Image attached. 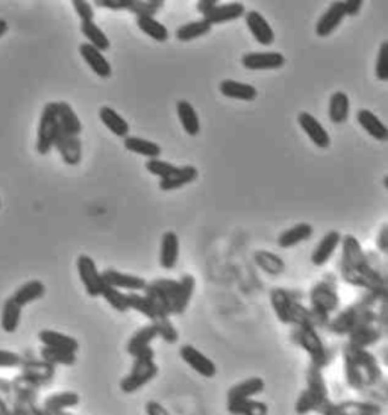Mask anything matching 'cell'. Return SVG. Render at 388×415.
Wrapping results in <instances>:
<instances>
[{
  "label": "cell",
  "instance_id": "cell-1",
  "mask_svg": "<svg viewBox=\"0 0 388 415\" xmlns=\"http://www.w3.org/2000/svg\"><path fill=\"white\" fill-rule=\"evenodd\" d=\"M342 258L338 262L342 279L352 286H358L365 291L376 293L387 298V278L373 269L367 252L356 236L347 234L342 238Z\"/></svg>",
  "mask_w": 388,
  "mask_h": 415
},
{
  "label": "cell",
  "instance_id": "cell-2",
  "mask_svg": "<svg viewBox=\"0 0 388 415\" xmlns=\"http://www.w3.org/2000/svg\"><path fill=\"white\" fill-rule=\"evenodd\" d=\"M346 382L355 391L377 388L384 383V373L376 357L367 349H358L347 345L343 350Z\"/></svg>",
  "mask_w": 388,
  "mask_h": 415
},
{
  "label": "cell",
  "instance_id": "cell-3",
  "mask_svg": "<svg viewBox=\"0 0 388 415\" xmlns=\"http://www.w3.org/2000/svg\"><path fill=\"white\" fill-rule=\"evenodd\" d=\"M340 308V294L335 279L326 276L325 279L318 281L310 291V311L315 328L317 326H327L331 315Z\"/></svg>",
  "mask_w": 388,
  "mask_h": 415
},
{
  "label": "cell",
  "instance_id": "cell-4",
  "mask_svg": "<svg viewBox=\"0 0 388 415\" xmlns=\"http://www.w3.org/2000/svg\"><path fill=\"white\" fill-rule=\"evenodd\" d=\"M158 373L159 367L155 362V352L151 345L135 355L131 371L120 381V390L125 394H134L151 383L158 376Z\"/></svg>",
  "mask_w": 388,
  "mask_h": 415
},
{
  "label": "cell",
  "instance_id": "cell-5",
  "mask_svg": "<svg viewBox=\"0 0 388 415\" xmlns=\"http://www.w3.org/2000/svg\"><path fill=\"white\" fill-rule=\"evenodd\" d=\"M177 291V281L168 278H159L152 282H147L143 294L151 302L155 311L159 315L172 317L175 311V299Z\"/></svg>",
  "mask_w": 388,
  "mask_h": 415
},
{
  "label": "cell",
  "instance_id": "cell-6",
  "mask_svg": "<svg viewBox=\"0 0 388 415\" xmlns=\"http://www.w3.org/2000/svg\"><path fill=\"white\" fill-rule=\"evenodd\" d=\"M293 340L297 343L299 347H302L308 355H310L311 364L317 367L325 369L330 364V352L320 335L317 332V328L313 324L303 326H293Z\"/></svg>",
  "mask_w": 388,
  "mask_h": 415
},
{
  "label": "cell",
  "instance_id": "cell-7",
  "mask_svg": "<svg viewBox=\"0 0 388 415\" xmlns=\"http://www.w3.org/2000/svg\"><path fill=\"white\" fill-rule=\"evenodd\" d=\"M58 111L56 102H49L44 105L42 117H39L38 132H37V152L39 155H49L54 149V140L58 131Z\"/></svg>",
  "mask_w": 388,
  "mask_h": 415
},
{
  "label": "cell",
  "instance_id": "cell-8",
  "mask_svg": "<svg viewBox=\"0 0 388 415\" xmlns=\"http://www.w3.org/2000/svg\"><path fill=\"white\" fill-rule=\"evenodd\" d=\"M76 269L79 279H81L84 288L89 298H101L105 286L102 272H99L94 260L89 255H79L76 260Z\"/></svg>",
  "mask_w": 388,
  "mask_h": 415
},
{
  "label": "cell",
  "instance_id": "cell-9",
  "mask_svg": "<svg viewBox=\"0 0 388 415\" xmlns=\"http://www.w3.org/2000/svg\"><path fill=\"white\" fill-rule=\"evenodd\" d=\"M54 147L61 155L63 161L67 165H77L82 161V141L77 135L65 132L61 126H58V131L54 140Z\"/></svg>",
  "mask_w": 388,
  "mask_h": 415
},
{
  "label": "cell",
  "instance_id": "cell-10",
  "mask_svg": "<svg viewBox=\"0 0 388 415\" xmlns=\"http://www.w3.org/2000/svg\"><path fill=\"white\" fill-rule=\"evenodd\" d=\"M179 355H181L182 361L188 365V367L193 369L199 376L213 379L217 374V367L213 359H210L204 355L201 350L196 349L192 344H184L181 349H179Z\"/></svg>",
  "mask_w": 388,
  "mask_h": 415
},
{
  "label": "cell",
  "instance_id": "cell-11",
  "mask_svg": "<svg viewBox=\"0 0 388 415\" xmlns=\"http://www.w3.org/2000/svg\"><path fill=\"white\" fill-rule=\"evenodd\" d=\"M346 17L347 14H346L343 0H335V2H332L330 6H327L326 11L315 23V35L320 38L331 37L337 29L340 27V25L344 22Z\"/></svg>",
  "mask_w": 388,
  "mask_h": 415
},
{
  "label": "cell",
  "instance_id": "cell-12",
  "mask_svg": "<svg viewBox=\"0 0 388 415\" xmlns=\"http://www.w3.org/2000/svg\"><path fill=\"white\" fill-rule=\"evenodd\" d=\"M242 64L247 70H280L285 65V56L281 52H249L243 55Z\"/></svg>",
  "mask_w": 388,
  "mask_h": 415
},
{
  "label": "cell",
  "instance_id": "cell-13",
  "mask_svg": "<svg viewBox=\"0 0 388 415\" xmlns=\"http://www.w3.org/2000/svg\"><path fill=\"white\" fill-rule=\"evenodd\" d=\"M246 14V6L242 2H227V4H217L213 8L206 9L202 14L204 18H206L213 26L214 25H223V23H231L235 20L243 18Z\"/></svg>",
  "mask_w": 388,
  "mask_h": 415
},
{
  "label": "cell",
  "instance_id": "cell-14",
  "mask_svg": "<svg viewBox=\"0 0 388 415\" xmlns=\"http://www.w3.org/2000/svg\"><path fill=\"white\" fill-rule=\"evenodd\" d=\"M244 22L258 44L272 46L275 43L273 27L261 13L255 11V9H252V11H246Z\"/></svg>",
  "mask_w": 388,
  "mask_h": 415
},
{
  "label": "cell",
  "instance_id": "cell-15",
  "mask_svg": "<svg viewBox=\"0 0 388 415\" xmlns=\"http://www.w3.org/2000/svg\"><path fill=\"white\" fill-rule=\"evenodd\" d=\"M297 123H299L301 129L308 135V138L315 144L318 149H327L331 146V136L323 127V124L317 120V118L306 113L301 111L297 115Z\"/></svg>",
  "mask_w": 388,
  "mask_h": 415
},
{
  "label": "cell",
  "instance_id": "cell-16",
  "mask_svg": "<svg viewBox=\"0 0 388 415\" xmlns=\"http://www.w3.org/2000/svg\"><path fill=\"white\" fill-rule=\"evenodd\" d=\"M93 4L97 8L111 9V11H129L135 14L137 17L140 15L155 17L159 13L158 8L144 2V0H93Z\"/></svg>",
  "mask_w": 388,
  "mask_h": 415
},
{
  "label": "cell",
  "instance_id": "cell-17",
  "mask_svg": "<svg viewBox=\"0 0 388 415\" xmlns=\"http://www.w3.org/2000/svg\"><path fill=\"white\" fill-rule=\"evenodd\" d=\"M102 278L106 285L129 293H142L147 283L146 279L140 278V276L123 273L115 269H106L105 272H102Z\"/></svg>",
  "mask_w": 388,
  "mask_h": 415
},
{
  "label": "cell",
  "instance_id": "cell-18",
  "mask_svg": "<svg viewBox=\"0 0 388 415\" xmlns=\"http://www.w3.org/2000/svg\"><path fill=\"white\" fill-rule=\"evenodd\" d=\"M296 300L299 299H296L292 291L280 288V286H276V288L270 291V303L273 312L276 315V319L282 324H293V305Z\"/></svg>",
  "mask_w": 388,
  "mask_h": 415
},
{
  "label": "cell",
  "instance_id": "cell-19",
  "mask_svg": "<svg viewBox=\"0 0 388 415\" xmlns=\"http://www.w3.org/2000/svg\"><path fill=\"white\" fill-rule=\"evenodd\" d=\"M342 238L343 235L338 231L326 232L311 252V264L315 267H323L330 262L338 247H340Z\"/></svg>",
  "mask_w": 388,
  "mask_h": 415
},
{
  "label": "cell",
  "instance_id": "cell-20",
  "mask_svg": "<svg viewBox=\"0 0 388 415\" xmlns=\"http://www.w3.org/2000/svg\"><path fill=\"white\" fill-rule=\"evenodd\" d=\"M199 177V170L194 165L175 167L173 172L168 173L163 179H159V190L161 191H175L182 189L185 185L193 184Z\"/></svg>",
  "mask_w": 388,
  "mask_h": 415
},
{
  "label": "cell",
  "instance_id": "cell-21",
  "mask_svg": "<svg viewBox=\"0 0 388 415\" xmlns=\"http://www.w3.org/2000/svg\"><path fill=\"white\" fill-rule=\"evenodd\" d=\"M79 53L87 63V65L92 68V72L102 79H109L113 75V67L105 58L104 52L97 51L96 47L88 43L79 44Z\"/></svg>",
  "mask_w": 388,
  "mask_h": 415
},
{
  "label": "cell",
  "instance_id": "cell-22",
  "mask_svg": "<svg viewBox=\"0 0 388 415\" xmlns=\"http://www.w3.org/2000/svg\"><path fill=\"white\" fill-rule=\"evenodd\" d=\"M179 252H181V243L179 236L173 231L164 232L161 238V249H159V265L164 270H173L177 265Z\"/></svg>",
  "mask_w": 388,
  "mask_h": 415
},
{
  "label": "cell",
  "instance_id": "cell-23",
  "mask_svg": "<svg viewBox=\"0 0 388 415\" xmlns=\"http://www.w3.org/2000/svg\"><path fill=\"white\" fill-rule=\"evenodd\" d=\"M264 390H265L264 379L252 376L235 383L234 387L227 390L226 399L227 400H251V399H255L256 396H260Z\"/></svg>",
  "mask_w": 388,
  "mask_h": 415
},
{
  "label": "cell",
  "instance_id": "cell-24",
  "mask_svg": "<svg viewBox=\"0 0 388 415\" xmlns=\"http://www.w3.org/2000/svg\"><path fill=\"white\" fill-rule=\"evenodd\" d=\"M331 415H384V409L376 402L346 400L334 403Z\"/></svg>",
  "mask_w": 388,
  "mask_h": 415
},
{
  "label": "cell",
  "instance_id": "cell-25",
  "mask_svg": "<svg viewBox=\"0 0 388 415\" xmlns=\"http://www.w3.org/2000/svg\"><path fill=\"white\" fill-rule=\"evenodd\" d=\"M38 340L44 345V347L73 352V353H76L79 350V341L76 338L70 337V335H65L63 332H58V331H52V329L39 331Z\"/></svg>",
  "mask_w": 388,
  "mask_h": 415
},
{
  "label": "cell",
  "instance_id": "cell-26",
  "mask_svg": "<svg viewBox=\"0 0 388 415\" xmlns=\"http://www.w3.org/2000/svg\"><path fill=\"white\" fill-rule=\"evenodd\" d=\"M314 235V227L310 223H297L292 227H288L281 235L277 236V245L281 249H292V247L299 245L305 243Z\"/></svg>",
  "mask_w": 388,
  "mask_h": 415
},
{
  "label": "cell",
  "instance_id": "cell-27",
  "mask_svg": "<svg viewBox=\"0 0 388 415\" xmlns=\"http://www.w3.org/2000/svg\"><path fill=\"white\" fill-rule=\"evenodd\" d=\"M382 335L384 332L377 324H364L347 335L349 337L347 345H352V347L358 349H369L370 345H375L376 343L381 341Z\"/></svg>",
  "mask_w": 388,
  "mask_h": 415
},
{
  "label": "cell",
  "instance_id": "cell-28",
  "mask_svg": "<svg viewBox=\"0 0 388 415\" xmlns=\"http://www.w3.org/2000/svg\"><path fill=\"white\" fill-rule=\"evenodd\" d=\"M356 120L363 129L372 138H375L376 141L385 143L388 140V127L380 120V117L370 110H364V108L363 110H358Z\"/></svg>",
  "mask_w": 388,
  "mask_h": 415
},
{
  "label": "cell",
  "instance_id": "cell-29",
  "mask_svg": "<svg viewBox=\"0 0 388 415\" xmlns=\"http://www.w3.org/2000/svg\"><path fill=\"white\" fill-rule=\"evenodd\" d=\"M218 90H220V93L225 97L234 98V101L254 102L258 97V91L254 85L246 84V82H238V81H234V79H225V81H222L220 85H218Z\"/></svg>",
  "mask_w": 388,
  "mask_h": 415
},
{
  "label": "cell",
  "instance_id": "cell-30",
  "mask_svg": "<svg viewBox=\"0 0 388 415\" xmlns=\"http://www.w3.org/2000/svg\"><path fill=\"white\" fill-rule=\"evenodd\" d=\"M156 338H158V332H156L155 326L152 323L144 324V326H142L140 329L135 331L132 337L129 338V341L126 344V352L134 358L135 355H138L142 350L151 347V344Z\"/></svg>",
  "mask_w": 388,
  "mask_h": 415
},
{
  "label": "cell",
  "instance_id": "cell-31",
  "mask_svg": "<svg viewBox=\"0 0 388 415\" xmlns=\"http://www.w3.org/2000/svg\"><path fill=\"white\" fill-rule=\"evenodd\" d=\"M176 113L179 123L182 124V129L185 131V134L190 136L199 135V132H201V120H199L194 106L188 101L181 98V101H177L176 103Z\"/></svg>",
  "mask_w": 388,
  "mask_h": 415
},
{
  "label": "cell",
  "instance_id": "cell-32",
  "mask_svg": "<svg viewBox=\"0 0 388 415\" xmlns=\"http://www.w3.org/2000/svg\"><path fill=\"white\" fill-rule=\"evenodd\" d=\"M213 31V25L208 22L206 18H199L193 20V22H188L182 26H179L175 32V37L177 42L181 43H190L194 42V39L205 37Z\"/></svg>",
  "mask_w": 388,
  "mask_h": 415
},
{
  "label": "cell",
  "instance_id": "cell-33",
  "mask_svg": "<svg viewBox=\"0 0 388 415\" xmlns=\"http://www.w3.org/2000/svg\"><path fill=\"white\" fill-rule=\"evenodd\" d=\"M99 118H101V122L106 129L118 138H126L129 132H131L129 123L115 110H113V108L102 106L99 110Z\"/></svg>",
  "mask_w": 388,
  "mask_h": 415
},
{
  "label": "cell",
  "instance_id": "cell-34",
  "mask_svg": "<svg viewBox=\"0 0 388 415\" xmlns=\"http://www.w3.org/2000/svg\"><path fill=\"white\" fill-rule=\"evenodd\" d=\"M196 290V279L192 274H182L181 279L177 281V291H176V299H175V311L173 315H182L188 305H190L193 294Z\"/></svg>",
  "mask_w": 388,
  "mask_h": 415
},
{
  "label": "cell",
  "instance_id": "cell-35",
  "mask_svg": "<svg viewBox=\"0 0 388 415\" xmlns=\"http://www.w3.org/2000/svg\"><path fill=\"white\" fill-rule=\"evenodd\" d=\"M123 146L127 152L144 156V158H147V160H152V158H159L163 153L161 146H159L158 143L151 141V140H146V138H142V136L127 135L126 138H123Z\"/></svg>",
  "mask_w": 388,
  "mask_h": 415
},
{
  "label": "cell",
  "instance_id": "cell-36",
  "mask_svg": "<svg viewBox=\"0 0 388 415\" xmlns=\"http://www.w3.org/2000/svg\"><path fill=\"white\" fill-rule=\"evenodd\" d=\"M351 113V98L344 91H335L330 98L327 115L334 124H343L347 122Z\"/></svg>",
  "mask_w": 388,
  "mask_h": 415
},
{
  "label": "cell",
  "instance_id": "cell-37",
  "mask_svg": "<svg viewBox=\"0 0 388 415\" xmlns=\"http://www.w3.org/2000/svg\"><path fill=\"white\" fill-rule=\"evenodd\" d=\"M254 261L268 276H281L285 272V262L280 255L268 250H255Z\"/></svg>",
  "mask_w": 388,
  "mask_h": 415
},
{
  "label": "cell",
  "instance_id": "cell-38",
  "mask_svg": "<svg viewBox=\"0 0 388 415\" xmlns=\"http://www.w3.org/2000/svg\"><path fill=\"white\" fill-rule=\"evenodd\" d=\"M137 26L143 34H146L149 38H152L156 43H165L168 42V38H170L168 29L152 15L137 17Z\"/></svg>",
  "mask_w": 388,
  "mask_h": 415
},
{
  "label": "cell",
  "instance_id": "cell-39",
  "mask_svg": "<svg viewBox=\"0 0 388 415\" xmlns=\"http://www.w3.org/2000/svg\"><path fill=\"white\" fill-rule=\"evenodd\" d=\"M56 111H58V122L63 129L72 135H81L82 132V123L79 120L77 114L72 108L70 103L67 102H56Z\"/></svg>",
  "mask_w": 388,
  "mask_h": 415
},
{
  "label": "cell",
  "instance_id": "cell-40",
  "mask_svg": "<svg viewBox=\"0 0 388 415\" xmlns=\"http://www.w3.org/2000/svg\"><path fill=\"white\" fill-rule=\"evenodd\" d=\"M44 294H46V285L42 281H29V282H25L22 286H18L13 294V299L23 308V306L29 303L43 299Z\"/></svg>",
  "mask_w": 388,
  "mask_h": 415
},
{
  "label": "cell",
  "instance_id": "cell-41",
  "mask_svg": "<svg viewBox=\"0 0 388 415\" xmlns=\"http://www.w3.org/2000/svg\"><path fill=\"white\" fill-rule=\"evenodd\" d=\"M22 306H20L13 298L5 300L2 315H0V326H2L4 332L14 333L17 332L20 321H22Z\"/></svg>",
  "mask_w": 388,
  "mask_h": 415
},
{
  "label": "cell",
  "instance_id": "cell-42",
  "mask_svg": "<svg viewBox=\"0 0 388 415\" xmlns=\"http://www.w3.org/2000/svg\"><path fill=\"white\" fill-rule=\"evenodd\" d=\"M306 390L311 391L318 400H330V394H327V387L323 376V369L317 367L314 364H310V367L306 370Z\"/></svg>",
  "mask_w": 388,
  "mask_h": 415
},
{
  "label": "cell",
  "instance_id": "cell-43",
  "mask_svg": "<svg viewBox=\"0 0 388 415\" xmlns=\"http://www.w3.org/2000/svg\"><path fill=\"white\" fill-rule=\"evenodd\" d=\"M79 402H81V397H79L77 392L61 391V392L51 394V396L44 400V407H46V409L52 411V412H61L65 409L76 408Z\"/></svg>",
  "mask_w": 388,
  "mask_h": 415
},
{
  "label": "cell",
  "instance_id": "cell-44",
  "mask_svg": "<svg viewBox=\"0 0 388 415\" xmlns=\"http://www.w3.org/2000/svg\"><path fill=\"white\" fill-rule=\"evenodd\" d=\"M81 34L85 37L87 43L96 47L97 51L106 52L111 47V42L106 34L94 22H81Z\"/></svg>",
  "mask_w": 388,
  "mask_h": 415
},
{
  "label": "cell",
  "instance_id": "cell-45",
  "mask_svg": "<svg viewBox=\"0 0 388 415\" xmlns=\"http://www.w3.org/2000/svg\"><path fill=\"white\" fill-rule=\"evenodd\" d=\"M330 402H331V399L326 400V402L318 400L311 391L303 390L299 394V397H297L296 403H294V412L297 415H306V414H311V412H320L323 409L325 404H327Z\"/></svg>",
  "mask_w": 388,
  "mask_h": 415
},
{
  "label": "cell",
  "instance_id": "cell-46",
  "mask_svg": "<svg viewBox=\"0 0 388 415\" xmlns=\"http://www.w3.org/2000/svg\"><path fill=\"white\" fill-rule=\"evenodd\" d=\"M126 299H127V306H129V311H137L138 314L144 315L146 319L149 320H155L158 317V312L155 311L154 306L151 305L146 299V295L142 293H126Z\"/></svg>",
  "mask_w": 388,
  "mask_h": 415
},
{
  "label": "cell",
  "instance_id": "cell-47",
  "mask_svg": "<svg viewBox=\"0 0 388 415\" xmlns=\"http://www.w3.org/2000/svg\"><path fill=\"white\" fill-rule=\"evenodd\" d=\"M158 332V337L161 338L163 341H165L167 344H175L179 340V332L175 328V324L172 323L170 317H167V315H158L155 320L151 321Z\"/></svg>",
  "mask_w": 388,
  "mask_h": 415
},
{
  "label": "cell",
  "instance_id": "cell-48",
  "mask_svg": "<svg viewBox=\"0 0 388 415\" xmlns=\"http://www.w3.org/2000/svg\"><path fill=\"white\" fill-rule=\"evenodd\" d=\"M101 298H104V300L117 312L123 314V312L129 311L126 294L122 290H117V288H114V286H109L105 283Z\"/></svg>",
  "mask_w": 388,
  "mask_h": 415
},
{
  "label": "cell",
  "instance_id": "cell-49",
  "mask_svg": "<svg viewBox=\"0 0 388 415\" xmlns=\"http://www.w3.org/2000/svg\"><path fill=\"white\" fill-rule=\"evenodd\" d=\"M42 358L51 365H67L68 367V365H73L76 362V353L44 347L43 345Z\"/></svg>",
  "mask_w": 388,
  "mask_h": 415
},
{
  "label": "cell",
  "instance_id": "cell-50",
  "mask_svg": "<svg viewBox=\"0 0 388 415\" xmlns=\"http://www.w3.org/2000/svg\"><path fill=\"white\" fill-rule=\"evenodd\" d=\"M144 167H146V170L149 173L159 177V179H163V177H165L168 173L173 172V169L176 165L172 164V162H168V161L159 160V158H152V160L146 161Z\"/></svg>",
  "mask_w": 388,
  "mask_h": 415
},
{
  "label": "cell",
  "instance_id": "cell-51",
  "mask_svg": "<svg viewBox=\"0 0 388 415\" xmlns=\"http://www.w3.org/2000/svg\"><path fill=\"white\" fill-rule=\"evenodd\" d=\"M375 75L381 82L388 81V42H382L380 52H377Z\"/></svg>",
  "mask_w": 388,
  "mask_h": 415
},
{
  "label": "cell",
  "instance_id": "cell-52",
  "mask_svg": "<svg viewBox=\"0 0 388 415\" xmlns=\"http://www.w3.org/2000/svg\"><path fill=\"white\" fill-rule=\"evenodd\" d=\"M81 22H94V8L89 0H70Z\"/></svg>",
  "mask_w": 388,
  "mask_h": 415
},
{
  "label": "cell",
  "instance_id": "cell-53",
  "mask_svg": "<svg viewBox=\"0 0 388 415\" xmlns=\"http://www.w3.org/2000/svg\"><path fill=\"white\" fill-rule=\"evenodd\" d=\"M22 364V358L15 352L0 349V369H14Z\"/></svg>",
  "mask_w": 388,
  "mask_h": 415
},
{
  "label": "cell",
  "instance_id": "cell-54",
  "mask_svg": "<svg viewBox=\"0 0 388 415\" xmlns=\"http://www.w3.org/2000/svg\"><path fill=\"white\" fill-rule=\"evenodd\" d=\"M244 415H268V407L264 402L251 399Z\"/></svg>",
  "mask_w": 388,
  "mask_h": 415
},
{
  "label": "cell",
  "instance_id": "cell-55",
  "mask_svg": "<svg viewBox=\"0 0 388 415\" xmlns=\"http://www.w3.org/2000/svg\"><path fill=\"white\" fill-rule=\"evenodd\" d=\"M376 247L382 255L388 253V224H382L380 234L376 236Z\"/></svg>",
  "mask_w": 388,
  "mask_h": 415
},
{
  "label": "cell",
  "instance_id": "cell-56",
  "mask_svg": "<svg viewBox=\"0 0 388 415\" xmlns=\"http://www.w3.org/2000/svg\"><path fill=\"white\" fill-rule=\"evenodd\" d=\"M144 409H146V415H170V412L165 409L164 404L155 400H149L146 403Z\"/></svg>",
  "mask_w": 388,
  "mask_h": 415
},
{
  "label": "cell",
  "instance_id": "cell-57",
  "mask_svg": "<svg viewBox=\"0 0 388 415\" xmlns=\"http://www.w3.org/2000/svg\"><path fill=\"white\" fill-rule=\"evenodd\" d=\"M343 4L346 8V14L349 17H356L361 13L364 0H343Z\"/></svg>",
  "mask_w": 388,
  "mask_h": 415
},
{
  "label": "cell",
  "instance_id": "cell-58",
  "mask_svg": "<svg viewBox=\"0 0 388 415\" xmlns=\"http://www.w3.org/2000/svg\"><path fill=\"white\" fill-rule=\"evenodd\" d=\"M144 2H147V4H151V5H154L155 8H158L159 11H161V8L164 6V4H165V0H144Z\"/></svg>",
  "mask_w": 388,
  "mask_h": 415
},
{
  "label": "cell",
  "instance_id": "cell-59",
  "mask_svg": "<svg viewBox=\"0 0 388 415\" xmlns=\"http://www.w3.org/2000/svg\"><path fill=\"white\" fill-rule=\"evenodd\" d=\"M8 32V23L4 18H0V38H2Z\"/></svg>",
  "mask_w": 388,
  "mask_h": 415
},
{
  "label": "cell",
  "instance_id": "cell-60",
  "mask_svg": "<svg viewBox=\"0 0 388 415\" xmlns=\"http://www.w3.org/2000/svg\"><path fill=\"white\" fill-rule=\"evenodd\" d=\"M384 185H385V189H388V176L384 177Z\"/></svg>",
  "mask_w": 388,
  "mask_h": 415
},
{
  "label": "cell",
  "instance_id": "cell-61",
  "mask_svg": "<svg viewBox=\"0 0 388 415\" xmlns=\"http://www.w3.org/2000/svg\"><path fill=\"white\" fill-rule=\"evenodd\" d=\"M0 206H2V202H0Z\"/></svg>",
  "mask_w": 388,
  "mask_h": 415
}]
</instances>
